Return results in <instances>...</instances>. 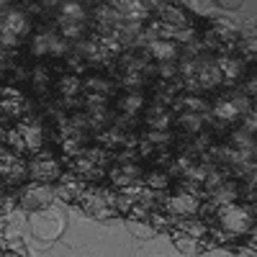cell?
Masks as SVG:
<instances>
[{
  "label": "cell",
  "instance_id": "obj_1",
  "mask_svg": "<svg viewBox=\"0 0 257 257\" xmlns=\"http://www.w3.org/2000/svg\"><path fill=\"white\" fill-rule=\"evenodd\" d=\"M249 229H252V213H249V208L237 206V203H229V206H221L216 211L213 237H219L221 242H229V239L242 237V234H249Z\"/></svg>",
  "mask_w": 257,
  "mask_h": 257
},
{
  "label": "cell",
  "instance_id": "obj_2",
  "mask_svg": "<svg viewBox=\"0 0 257 257\" xmlns=\"http://www.w3.org/2000/svg\"><path fill=\"white\" fill-rule=\"evenodd\" d=\"M249 111H252L249 95H247V93H237V90H229V93H221V95L216 98V103L211 105V113H208L206 118H211L213 126L226 128L229 123L244 118Z\"/></svg>",
  "mask_w": 257,
  "mask_h": 257
},
{
  "label": "cell",
  "instance_id": "obj_3",
  "mask_svg": "<svg viewBox=\"0 0 257 257\" xmlns=\"http://www.w3.org/2000/svg\"><path fill=\"white\" fill-rule=\"evenodd\" d=\"M116 196L118 193L108 190V188H100V185H88V190L82 193L80 206L82 211L93 219H111L118 213L116 208Z\"/></svg>",
  "mask_w": 257,
  "mask_h": 257
},
{
  "label": "cell",
  "instance_id": "obj_4",
  "mask_svg": "<svg viewBox=\"0 0 257 257\" xmlns=\"http://www.w3.org/2000/svg\"><path fill=\"white\" fill-rule=\"evenodd\" d=\"M29 49L34 57H67L70 49H67V41H64L57 31H49V29H39L31 34L29 39Z\"/></svg>",
  "mask_w": 257,
  "mask_h": 257
},
{
  "label": "cell",
  "instance_id": "obj_5",
  "mask_svg": "<svg viewBox=\"0 0 257 257\" xmlns=\"http://www.w3.org/2000/svg\"><path fill=\"white\" fill-rule=\"evenodd\" d=\"M170 219L175 221H185V219H196V213L201 211V201L198 196H193V193H173V196H167L165 201V208H162Z\"/></svg>",
  "mask_w": 257,
  "mask_h": 257
},
{
  "label": "cell",
  "instance_id": "obj_6",
  "mask_svg": "<svg viewBox=\"0 0 257 257\" xmlns=\"http://www.w3.org/2000/svg\"><path fill=\"white\" fill-rule=\"evenodd\" d=\"M52 198H57V196H54V188H52L49 183H34V185H26L24 190L18 193L21 208L31 211V213L47 211V208L52 206Z\"/></svg>",
  "mask_w": 257,
  "mask_h": 257
},
{
  "label": "cell",
  "instance_id": "obj_7",
  "mask_svg": "<svg viewBox=\"0 0 257 257\" xmlns=\"http://www.w3.org/2000/svg\"><path fill=\"white\" fill-rule=\"evenodd\" d=\"M29 31H31V24L26 13L21 11H6L3 13V47H18L24 39H29Z\"/></svg>",
  "mask_w": 257,
  "mask_h": 257
},
{
  "label": "cell",
  "instance_id": "obj_8",
  "mask_svg": "<svg viewBox=\"0 0 257 257\" xmlns=\"http://www.w3.org/2000/svg\"><path fill=\"white\" fill-rule=\"evenodd\" d=\"M29 226H31V234L36 239L41 242H52L59 237V231H62V221L54 211H36L31 213V219H29Z\"/></svg>",
  "mask_w": 257,
  "mask_h": 257
},
{
  "label": "cell",
  "instance_id": "obj_9",
  "mask_svg": "<svg viewBox=\"0 0 257 257\" xmlns=\"http://www.w3.org/2000/svg\"><path fill=\"white\" fill-rule=\"evenodd\" d=\"M29 173L36 183H57L62 178V165L49 152H39L29 162Z\"/></svg>",
  "mask_w": 257,
  "mask_h": 257
},
{
  "label": "cell",
  "instance_id": "obj_10",
  "mask_svg": "<svg viewBox=\"0 0 257 257\" xmlns=\"http://www.w3.org/2000/svg\"><path fill=\"white\" fill-rule=\"evenodd\" d=\"M149 59L147 49H126L121 52V57L116 59V72L118 75H147L149 72Z\"/></svg>",
  "mask_w": 257,
  "mask_h": 257
},
{
  "label": "cell",
  "instance_id": "obj_11",
  "mask_svg": "<svg viewBox=\"0 0 257 257\" xmlns=\"http://www.w3.org/2000/svg\"><path fill=\"white\" fill-rule=\"evenodd\" d=\"M0 173H3V183L6 185H18V183H24L31 175L29 165L18 155H13L11 149H3V157H0Z\"/></svg>",
  "mask_w": 257,
  "mask_h": 257
},
{
  "label": "cell",
  "instance_id": "obj_12",
  "mask_svg": "<svg viewBox=\"0 0 257 257\" xmlns=\"http://www.w3.org/2000/svg\"><path fill=\"white\" fill-rule=\"evenodd\" d=\"M221 82H224V75H221V67H219L216 57L203 52L198 57V88L201 90H213V88H219Z\"/></svg>",
  "mask_w": 257,
  "mask_h": 257
},
{
  "label": "cell",
  "instance_id": "obj_13",
  "mask_svg": "<svg viewBox=\"0 0 257 257\" xmlns=\"http://www.w3.org/2000/svg\"><path fill=\"white\" fill-rule=\"evenodd\" d=\"M108 178H111L113 185H118V188H134V185L142 183L144 170H142L137 162H116V165L108 170Z\"/></svg>",
  "mask_w": 257,
  "mask_h": 257
},
{
  "label": "cell",
  "instance_id": "obj_14",
  "mask_svg": "<svg viewBox=\"0 0 257 257\" xmlns=\"http://www.w3.org/2000/svg\"><path fill=\"white\" fill-rule=\"evenodd\" d=\"M85 190H88V185H85V180L77 178V175H62L54 183V196L64 203H80Z\"/></svg>",
  "mask_w": 257,
  "mask_h": 257
},
{
  "label": "cell",
  "instance_id": "obj_15",
  "mask_svg": "<svg viewBox=\"0 0 257 257\" xmlns=\"http://www.w3.org/2000/svg\"><path fill=\"white\" fill-rule=\"evenodd\" d=\"M54 90H57V100L64 105V108H75L77 105V98L82 93V80L77 75H62L54 85Z\"/></svg>",
  "mask_w": 257,
  "mask_h": 257
},
{
  "label": "cell",
  "instance_id": "obj_16",
  "mask_svg": "<svg viewBox=\"0 0 257 257\" xmlns=\"http://www.w3.org/2000/svg\"><path fill=\"white\" fill-rule=\"evenodd\" d=\"M29 111V100L24 98V93H18L16 88H3V121H24V113Z\"/></svg>",
  "mask_w": 257,
  "mask_h": 257
},
{
  "label": "cell",
  "instance_id": "obj_17",
  "mask_svg": "<svg viewBox=\"0 0 257 257\" xmlns=\"http://www.w3.org/2000/svg\"><path fill=\"white\" fill-rule=\"evenodd\" d=\"M173 111L170 108H165V105H157V103H152V105H147V111H144V123L152 128V132H167L170 126H173Z\"/></svg>",
  "mask_w": 257,
  "mask_h": 257
},
{
  "label": "cell",
  "instance_id": "obj_18",
  "mask_svg": "<svg viewBox=\"0 0 257 257\" xmlns=\"http://www.w3.org/2000/svg\"><path fill=\"white\" fill-rule=\"evenodd\" d=\"M16 128L21 132V137H24L29 152H36L39 155L41 152V144H44V128H41V123L34 121V118H24Z\"/></svg>",
  "mask_w": 257,
  "mask_h": 257
},
{
  "label": "cell",
  "instance_id": "obj_19",
  "mask_svg": "<svg viewBox=\"0 0 257 257\" xmlns=\"http://www.w3.org/2000/svg\"><path fill=\"white\" fill-rule=\"evenodd\" d=\"M180 90H183V82L180 80H157L155 82V98H152V103H157V105H175V100H178V95H180Z\"/></svg>",
  "mask_w": 257,
  "mask_h": 257
},
{
  "label": "cell",
  "instance_id": "obj_20",
  "mask_svg": "<svg viewBox=\"0 0 257 257\" xmlns=\"http://www.w3.org/2000/svg\"><path fill=\"white\" fill-rule=\"evenodd\" d=\"M147 54H149V59H155L157 64L180 59V49H178V44H175V41H170V39H165V41H152V44H147Z\"/></svg>",
  "mask_w": 257,
  "mask_h": 257
},
{
  "label": "cell",
  "instance_id": "obj_21",
  "mask_svg": "<svg viewBox=\"0 0 257 257\" xmlns=\"http://www.w3.org/2000/svg\"><path fill=\"white\" fill-rule=\"evenodd\" d=\"M173 108H178L180 113H198V116H203V118H206V116H208V111H211V103H208L206 98L193 95V93H180Z\"/></svg>",
  "mask_w": 257,
  "mask_h": 257
},
{
  "label": "cell",
  "instance_id": "obj_22",
  "mask_svg": "<svg viewBox=\"0 0 257 257\" xmlns=\"http://www.w3.org/2000/svg\"><path fill=\"white\" fill-rule=\"evenodd\" d=\"M116 108L121 116H128L134 118V113H139L144 108V95L139 90H123L118 98H116Z\"/></svg>",
  "mask_w": 257,
  "mask_h": 257
},
{
  "label": "cell",
  "instance_id": "obj_23",
  "mask_svg": "<svg viewBox=\"0 0 257 257\" xmlns=\"http://www.w3.org/2000/svg\"><path fill=\"white\" fill-rule=\"evenodd\" d=\"M157 18L160 24H167L173 29H188V16L178 8V6H170V3H157Z\"/></svg>",
  "mask_w": 257,
  "mask_h": 257
},
{
  "label": "cell",
  "instance_id": "obj_24",
  "mask_svg": "<svg viewBox=\"0 0 257 257\" xmlns=\"http://www.w3.org/2000/svg\"><path fill=\"white\" fill-rule=\"evenodd\" d=\"M126 139H128V134L123 132V128H118L116 123H113V126H108L105 132L95 134L98 147H103L105 152H111V149H118V147H126Z\"/></svg>",
  "mask_w": 257,
  "mask_h": 257
},
{
  "label": "cell",
  "instance_id": "obj_25",
  "mask_svg": "<svg viewBox=\"0 0 257 257\" xmlns=\"http://www.w3.org/2000/svg\"><path fill=\"white\" fill-rule=\"evenodd\" d=\"M113 90V80L103 77V75H88L82 77V93L85 95H105L108 98Z\"/></svg>",
  "mask_w": 257,
  "mask_h": 257
},
{
  "label": "cell",
  "instance_id": "obj_26",
  "mask_svg": "<svg viewBox=\"0 0 257 257\" xmlns=\"http://www.w3.org/2000/svg\"><path fill=\"white\" fill-rule=\"evenodd\" d=\"M216 62H219V67H221L224 80H229V82H237V80L244 75V62L237 59V57H231V54H219Z\"/></svg>",
  "mask_w": 257,
  "mask_h": 257
},
{
  "label": "cell",
  "instance_id": "obj_27",
  "mask_svg": "<svg viewBox=\"0 0 257 257\" xmlns=\"http://www.w3.org/2000/svg\"><path fill=\"white\" fill-rule=\"evenodd\" d=\"M237 196H239V188H237V183H224L221 188H216L208 196V201L216 206V208H221V206H229V203H237Z\"/></svg>",
  "mask_w": 257,
  "mask_h": 257
},
{
  "label": "cell",
  "instance_id": "obj_28",
  "mask_svg": "<svg viewBox=\"0 0 257 257\" xmlns=\"http://www.w3.org/2000/svg\"><path fill=\"white\" fill-rule=\"evenodd\" d=\"M116 8H118V13H121V18L123 21H137V24H144V21L149 18V6H144V3H132V0H123V3H116Z\"/></svg>",
  "mask_w": 257,
  "mask_h": 257
},
{
  "label": "cell",
  "instance_id": "obj_29",
  "mask_svg": "<svg viewBox=\"0 0 257 257\" xmlns=\"http://www.w3.org/2000/svg\"><path fill=\"white\" fill-rule=\"evenodd\" d=\"M175 126L180 128V137H196V134H201V128H203V116H198V113H180L175 118Z\"/></svg>",
  "mask_w": 257,
  "mask_h": 257
},
{
  "label": "cell",
  "instance_id": "obj_30",
  "mask_svg": "<svg viewBox=\"0 0 257 257\" xmlns=\"http://www.w3.org/2000/svg\"><path fill=\"white\" fill-rule=\"evenodd\" d=\"M57 21H72V24H85V18H88V13H85L82 3H57Z\"/></svg>",
  "mask_w": 257,
  "mask_h": 257
},
{
  "label": "cell",
  "instance_id": "obj_31",
  "mask_svg": "<svg viewBox=\"0 0 257 257\" xmlns=\"http://www.w3.org/2000/svg\"><path fill=\"white\" fill-rule=\"evenodd\" d=\"M229 144H231L234 149H239V152H252V147L257 144V137L242 126V128H234V132H229Z\"/></svg>",
  "mask_w": 257,
  "mask_h": 257
},
{
  "label": "cell",
  "instance_id": "obj_32",
  "mask_svg": "<svg viewBox=\"0 0 257 257\" xmlns=\"http://www.w3.org/2000/svg\"><path fill=\"white\" fill-rule=\"evenodd\" d=\"M170 237H173V244L183 252V254H198L201 252V244L196 237H190V234L180 231V229H173L170 231Z\"/></svg>",
  "mask_w": 257,
  "mask_h": 257
},
{
  "label": "cell",
  "instance_id": "obj_33",
  "mask_svg": "<svg viewBox=\"0 0 257 257\" xmlns=\"http://www.w3.org/2000/svg\"><path fill=\"white\" fill-rule=\"evenodd\" d=\"M29 82H31V90H34V93L47 95L49 88H52V72H49L47 67H36V70H31Z\"/></svg>",
  "mask_w": 257,
  "mask_h": 257
},
{
  "label": "cell",
  "instance_id": "obj_34",
  "mask_svg": "<svg viewBox=\"0 0 257 257\" xmlns=\"http://www.w3.org/2000/svg\"><path fill=\"white\" fill-rule=\"evenodd\" d=\"M139 185H134V188H121V193L116 196V208H118V213H132V208L139 203Z\"/></svg>",
  "mask_w": 257,
  "mask_h": 257
},
{
  "label": "cell",
  "instance_id": "obj_35",
  "mask_svg": "<svg viewBox=\"0 0 257 257\" xmlns=\"http://www.w3.org/2000/svg\"><path fill=\"white\" fill-rule=\"evenodd\" d=\"M126 229L132 231L137 239H152L157 234L149 219H132V216H126Z\"/></svg>",
  "mask_w": 257,
  "mask_h": 257
},
{
  "label": "cell",
  "instance_id": "obj_36",
  "mask_svg": "<svg viewBox=\"0 0 257 257\" xmlns=\"http://www.w3.org/2000/svg\"><path fill=\"white\" fill-rule=\"evenodd\" d=\"M3 144H6V149L11 147V152L18 155V157L24 155V152H29V147H26V142H24V137H21L18 128H11V132L3 134Z\"/></svg>",
  "mask_w": 257,
  "mask_h": 257
},
{
  "label": "cell",
  "instance_id": "obj_37",
  "mask_svg": "<svg viewBox=\"0 0 257 257\" xmlns=\"http://www.w3.org/2000/svg\"><path fill=\"white\" fill-rule=\"evenodd\" d=\"M175 224H178V229H180V231L190 234V237H196V239L206 237V231H208L206 221H201V219H185V221H175Z\"/></svg>",
  "mask_w": 257,
  "mask_h": 257
},
{
  "label": "cell",
  "instance_id": "obj_38",
  "mask_svg": "<svg viewBox=\"0 0 257 257\" xmlns=\"http://www.w3.org/2000/svg\"><path fill=\"white\" fill-rule=\"evenodd\" d=\"M224 183H226V173L221 167H213L211 173L206 175V180H203V196H211V193L216 188H221Z\"/></svg>",
  "mask_w": 257,
  "mask_h": 257
},
{
  "label": "cell",
  "instance_id": "obj_39",
  "mask_svg": "<svg viewBox=\"0 0 257 257\" xmlns=\"http://www.w3.org/2000/svg\"><path fill=\"white\" fill-rule=\"evenodd\" d=\"M152 72L157 75V80H180V70H178V64L175 62H162V64H155Z\"/></svg>",
  "mask_w": 257,
  "mask_h": 257
},
{
  "label": "cell",
  "instance_id": "obj_40",
  "mask_svg": "<svg viewBox=\"0 0 257 257\" xmlns=\"http://www.w3.org/2000/svg\"><path fill=\"white\" fill-rule=\"evenodd\" d=\"M144 180H147V188H152V190H165L170 185V175L165 173V170H157V167L152 170V173H147Z\"/></svg>",
  "mask_w": 257,
  "mask_h": 257
},
{
  "label": "cell",
  "instance_id": "obj_41",
  "mask_svg": "<svg viewBox=\"0 0 257 257\" xmlns=\"http://www.w3.org/2000/svg\"><path fill=\"white\" fill-rule=\"evenodd\" d=\"M64 62H67V67H70L72 72H85V70H88V62L82 59V54H80L77 49H72L67 57H64Z\"/></svg>",
  "mask_w": 257,
  "mask_h": 257
},
{
  "label": "cell",
  "instance_id": "obj_42",
  "mask_svg": "<svg viewBox=\"0 0 257 257\" xmlns=\"http://www.w3.org/2000/svg\"><path fill=\"white\" fill-rule=\"evenodd\" d=\"M239 52H242L244 59H257V41H254V39L239 41Z\"/></svg>",
  "mask_w": 257,
  "mask_h": 257
},
{
  "label": "cell",
  "instance_id": "obj_43",
  "mask_svg": "<svg viewBox=\"0 0 257 257\" xmlns=\"http://www.w3.org/2000/svg\"><path fill=\"white\" fill-rule=\"evenodd\" d=\"M244 180V193H247V198H254L257 196V170L254 173H249L247 178H242Z\"/></svg>",
  "mask_w": 257,
  "mask_h": 257
},
{
  "label": "cell",
  "instance_id": "obj_44",
  "mask_svg": "<svg viewBox=\"0 0 257 257\" xmlns=\"http://www.w3.org/2000/svg\"><path fill=\"white\" fill-rule=\"evenodd\" d=\"M152 226H155V231H165L167 226H170V221H167V213H160V211H155L152 213Z\"/></svg>",
  "mask_w": 257,
  "mask_h": 257
},
{
  "label": "cell",
  "instance_id": "obj_45",
  "mask_svg": "<svg viewBox=\"0 0 257 257\" xmlns=\"http://www.w3.org/2000/svg\"><path fill=\"white\" fill-rule=\"evenodd\" d=\"M201 257H231V252L226 247H211V249H203Z\"/></svg>",
  "mask_w": 257,
  "mask_h": 257
},
{
  "label": "cell",
  "instance_id": "obj_46",
  "mask_svg": "<svg viewBox=\"0 0 257 257\" xmlns=\"http://www.w3.org/2000/svg\"><path fill=\"white\" fill-rule=\"evenodd\" d=\"M188 8H193L198 16H208V13H213L208 8H216V3H188Z\"/></svg>",
  "mask_w": 257,
  "mask_h": 257
},
{
  "label": "cell",
  "instance_id": "obj_47",
  "mask_svg": "<svg viewBox=\"0 0 257 257\" xmlns=\"http://www.w3.org/2000/svg\"><path fill=\"white\" fill-rule=\"evenodd\" d=\"M244 93H247V95H257V72H252V75L247 77V82H244Z\"/></svg>",
  "mask_w": 257,
  "mask_h": 257
},
{
  "label": "cell",
  "instance_id": "obj_48",
  "mask_svg": "<svg viewBox=\"0 0 257 257\" xmlns=\"http://www.w3.org/2000/svg\"><path fill=\"white\" fill-rule=\"evenodd\" d=\"M237 257H257V247H252V244L237 247Z\"/></svg>",
  "mask_w": 257,
  "mask_h": 257
},
{
  "label": "cell",
  "instance_id": "obj_49",
  "mask_svg": "<svg viewBox=\"0 0 257 257\" xmlns=\"http://www.w3.org/2000/svg\"><path fill=\"white\" fill-rule=\"evenodd\" d=\"M216 8H229V11H239V8H242V3H239V0H219V3H216Z\"/></svg>",
  "mask_w": 257,
  "mask_h": 257
},
{
  "label": "cell",
  "instance_id": "obj_50",
  "mask_svg": "<svg viewBox=\"0 0 257 257\" xmlns=\"http://www.w3.org/2000/svg\"><path fill=\"white\" fill-rule=\"evenodd\" d=\"M11 211H13V198L11 196H3V221H8Z\"/></svg>",
  "mask_w": 257,
  "mask_h": 257
},
{
  "label": "cell",
  "instance_id": "obj_51",
  "mask_svg": "<svg viewBox=\"0 0 257 257\" xmlns=\"http://www.w3.org/2000/svg\"><path fill=\"white\" fill-rule=\"evenodd\" d=\"M252 162H254V167H257V144L252 147Z\"/></svg>",
  "mask_w": 257,
  "mask_h": 257
},
{
  "label": "cell",
  "instance_id": "obj_52",
  "mask_svg": "<svg viewBox=\"0 0 257 257\" xmlns=\"http://www.w3.org/2000/svg\"><path fill=\"white\" fill-rule=\"evenodd\" d=\"M3 257H24V254H18V252H6Z\"/></svg>",
  "mask_w": 257,
  "mask_h": 257
},
{
  "label": "cell",
  "instance_id": "obj_53",
  "mask_svg": "<svg viewBox=\"0 0 257 257\" xmlns=\"http://www.w3.org/2000/svg\"><path fill=\"white\" fill-rule=\"evenodd\" d=\"M252 208H254V211H257V196H254V198H252Z\"/></svg>",
  "mask_w": 257,
  "mask_h": 257
}]
</instances>
